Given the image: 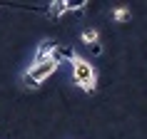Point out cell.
I'll use <instances>...</instances> for the list:
<instances>
[{"label": "cell", "instance_id": "1", "mask_svg": "<svg viewBox=\"0 0 147 139\" xmlns=\"http://www.w3.org/2000/svg\"><path fill=\"white\" fill-rule=\"evenodd\" d=\"M72 82L82 90V92H95V87H97V72L85 57H80L78 52L72 55Z\"/></svg>", "mask_w": 147, "mask_h": 139}, {"label": "cell", "instance_id": "2", "mask_svg": "<svg viewBox=\"0 0 147 139\" xmlns=\"http://www.w3.org/2000/svg\"><path fill=\"white\" fill-rule=\"evenodd\" d=\"M57 67H60V60H50V62H45V65H30V67L23 72L25 87H30V90L40 87L47 77H50V75H55V72H57Z\"/></svg>", "mask_w": 147, "mask_h": 139}, {"label": "cell", "instance_id": "3", "mask_svg": "<svg viewBox=\"0 0 147 139\" xmlns=\"http://www.w3.org/2000/svg\"><path fill=\"white\" fill-rule=\"evenodd\" d=\"M57 50H60V45H57L55 40H42L38 45V50H35L32 65H45V62H50V60H60V57H57Z\"/></svg>", "mask_w": 147, "mask_h": 139}, {"label": "cell", "instance_id": "4", "mask_svg": "<svg viewBox=\"0 0 147 139\" xmlns=\"http://www.w3.org/2000/svg\"><path fill=\"white\" fill-rule=\"evenodd\" d=\"M80 40H82V42H85L87 47L100 45V32L95 30V27H90V30H82V32H80Z\"/></svg>", "mask_w": 147, "mask_h": 139}, {"label": "cell", "instance_id": "5", "mask_svg": "<svg viewBox=\"0 0 147 139\" xmlns=\"http://www.w3.org/2000/svg\"><path fill=\"white\" fill-rule=\"evenodd\" d=\"M62 13H67V0H55V3H50V10H47L50 17H60Z\"/></svg>", "mask_w": 147, "mask_h": 139}, {"label": "cell", "instance_id": "6", "mask_svg": "<svg viewBox=\"0 0 147 139\" xmlns=\"http://www.w3.org/2000/svg\"><path fill=\"white\" fill-rule=\"evenodd\" d=\"M112 20H115V23L130 20V10H127V8H115V10H112Z\"/></svg>", "mask_w": 147, "mask_h": 139}, {"label": "cell", "instance_id": "7", "mask_svg": "<svg viewBox=\"0 0 147 139\" xmlns=\"http://www.w3.org/2000/svg\"><path fill=\"white\" fill-rule=\"evenodd\" d=\"M85 5H87L85 0H78V3H67V13H70V10H82Z\"/></svg>", "mask_w": 147, "mask_h": 139}]
</instances>
